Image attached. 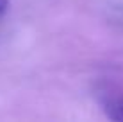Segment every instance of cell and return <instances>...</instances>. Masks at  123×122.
<instances>
[{"mask_svg": "<svg viewBox=\"0 0 123 122\" xmlns=\"http://www.w3.org/2000/svg\"><path fill=\"white\" fill-rule=\"evenodd\" d=\"M104 111L111 120L123 122V95H114L104 100Z\"/></svg>", "mask_w": 123, "mask_h": 122, "instance_id": "obj_1", "label": "cell"}, {"mask_svg": "<svg viewBox=\"0 0 123 122\" xmlns=\"http://www.w3.org/2000/svg\"><path fill=\"white\" fill-rule=\"evenodd\" d=\"M11 6V0H0V16H4Z\"/></svg>", "mask_w": 123, "mask_h": 122, "instance_id": "obj_2", "label": "cell"}]
</instances>
